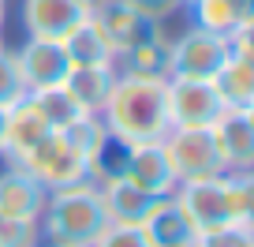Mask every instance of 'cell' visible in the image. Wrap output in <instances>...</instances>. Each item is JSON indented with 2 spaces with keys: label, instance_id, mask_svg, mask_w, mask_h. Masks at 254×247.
Masks as SVG:
<instances>
[{
  "label": "cell",
  "instance_id": "obj_24",
  "mask_svg": "<svg viewBox=\"0 0 254 247\" xmlns=\"http://www.w3.org/2000/svg\"><path fill=\"white\" fill-rule=\"evenodd\" d=\"M30 101L38 105V112L41 116L49 120V128H64V124H67V120L75 116V112H79V105L71 101V94H67V90L64 86H45V90H34L30 94Z\"/></svg>",
  "mask_w": 254,
  "mask_h": 247
},
{
  "label": "cell",
  "instance_id": "obj_27",
  "mask_svg": "<svg viewBox=\"0 0 254 247\" xmlns=\"http://www.w3.org/2000/svg\"><path fill=\"white\" fill-rule=\"evenodd\" d=\"M194 247H254V225H228V229L198 232Z\"/></svg>",
  "mask_w": 254,
  "mask_h": 247
},
{
  "label": "cell",
  "instance_id": "obj_23",
  "mask_svg": "<svg viewBox=\"0 0 254 247\" xmlns=\"http://www.w3.org/2000/svg\"><path fill=\"white\" fill-rule=\"evenodd\" d=\"M56 135H60L64 143H71L79 154H90L97 146V139L105 135V120L97 116V112H75L64 128H56Z\"/></svg>",
  "mask_w": 254,
  "mask_h": 247
},
{
  "label": "cell",
  "instance_id": "obj_22",
  "mask_svg": "<svg viewBox=\"0 0 254 247\" xmlns=\"http://www.w3.org/2000/svg\"><path fill=\"white\" fill-rule=\"evenodd\" d=\"M127 161H131V143L112 135V131L105 128V135L97 139V146L86 154V176L97 187H101V183H112V180H124Z\"/></svg>",
  "mask_w": 254,
  "mask_h": 247
},
{
  "label": "cell",
  "instance_id": "obj_30",
  "mask_svg": "<svg viewBox=\"0 0 254 247\" xmlns=\"http://www.w3.org/2000/svg\"><path fill=\"white\" fill-rule=\"evenodd\" d=\"M49 247H90V244H49Z\"/></svg>",
  "mask_w": 254,
  "mask_h": 247
},
{
  "label": "cell",
  "instance_id": "obj_31",
  "mask_svg": "<svg viewBox=\"0 0 254 247\" xmlns=\"http://www.w3.org/2000/svg\"><path fill=\"white\" fill-rule=\"evenodd\" d=\"M0 23H4V0H0Z\"/></svg>",
  "mask_w": 254,
  "mask_h": 247
},
{
  "label": "cell",
  "instance_id": "obj_34",
  "mask_svg": "<svg viewBox=\"0 0 254 247\" xmlns=\"http://www.w3.org/2000/svg\"><path fill=\"white\" fill-rule=\"evenodd\" d=\"M0 49H4V41H0Z\"/></svg>",
  "mask_w": 254,
  "mask_h": 247
},
{
  "label": "cell",
  "instance_id": "obj_11",
  "mask_svg": "<svg viewBox=\"0 0 254 247\" xmlns=\"http://www.w3.org/2000/svg\"><path fill=\"white\" fill-rule=\"evenodd\" d=\"M90 8L94 0H23V30L26 38H64Z\"/></svg>",
  "mask_w": 254,
  "mask_h": 247
},
{
  "label": "cell",
  "instance_id": "obj_6",
  "mask_svg": "<svg viewBox=\"0 0 254 247\" xmlns=\"http://www.w3.org/2000/svg\"><path fill=\"white\" fill-rule=\"evenodd\" d=\"M23 168L45 187V191H56V187H71V183H79V180H90L86 176V154H79L71 143H64L56 131L45 135L30 154H26Z\"/></svg>",
  "mask_w": 254,
  "mask_h": 247
},
{
  "label": "cell",
  "instance_id": "obj_9",
  "mask_svg": "<svg viewBox=\"0 0 254 247\" xmlns=\"http://www.w3.org/2000/svg\"><path fill=\"white\" fill-rule=\"evenodd\" d=\"M209 131L228 172H254V109H221Z\"/></svg>",
  "mask_w": 254,
  "mask_h": 247
},
{
  "label": "cell",
  "instance_id": "obj_2",
  "mask_svg": "<svg viewBox=\"0 0 254 247\" xmlns=\"http://www.w3.org/2000/svg\"><path fill=\"white\" fill-rule=\"evenodd\" d=\"M101 120L112 135L127 143H153L168 131V109H165V82L138 79V75H116L112 94L101 109Z\"/></svg>",
  "mask_w": 254,
  "mask_h": 247
},
{
  "label": "cell",
  "instance_id": "obj_14",
  "mask_svg": "<svg viewBox=\"0 0 254 247\" xmlns=\"http://www.w3.org/2000/svg\"><path fill=\"white\" fill-rule=\"evenodd\" d=\"M142 232L150 247H194V240H198V232H194L190 217L183 214V206L176 202V195H161L153 202L142 221Z\"/></svg>",
  "mask_w": 254,
  "mask_h": 247
},
{
  "label": "cell",
  "instance_id": "obj_21",
  "mask_svg": "<svg viewBox=\"0 0 254 247\" xmlns=\"http://www.w3.org/2000/svg\"><path fill=\"white\" fill-rule=\"evenodd\" d=\"M64 53L71 60V68H82V64H116V49L109 45V38L101 34V26L94 19H82L75 23L71 30L64 34Z\"/></svg>",
  "mask_w": 254,
  "mask_h": 247
},
{
  "label": "cell",
  "instance_id": "obj_26",
  "mask_svg": "<svg viewBox=\"0 0 254 247\" xmlns=\"http://www.w3.org/2000/svg\"><path fill=\"white\" fill-rule=\"evenodd\" d=\"M38 217H8L0 214V247H41Z\"/></svg>",
  "mask_w": 254,
  "mask_h": 247
},
{
  "label": "cell",
  "instance_id": "obj_12",
  "mask_svg": "<svg viewBox=\"0 0 254 247\" xmlns=\"http://www.w3.org/2000/svg\"><path fill=\"white\" fill-rule=\"evenodd\" d=\"M90 19L101 26V34L109 38V45L116 49V56L127 53L135 41L150 38V34L157 30L150 19H142L135 8H131V0H94Z\"/></svg>",
  "mask_w": 254,
  "mask_h": 247
},
{
  "label": "cell",
  "instance_id": "obj_33",
  "mask_svg": "<svg viewBox=\"0 0 254 247\" xmlns=\"http://www.w3.org/2000/svg\"><path fill=\"white\" fill-rule=\"evenodd\" d=\"M0 124H4V109H0Z\"/></svg>",
  "mask_w": 254,
  "mask_h": 247
},
{
  "label": "cell",
  "instance_id": "obj_29",
  "mask_svg": "<svg viewBox=\"0 0 254 247\" xmlns=\"http://www.w3.org/2000/svg\"><path fill=\"white\" fill-rule=\"evenodd\" d=\"M131 8H135L142 19H150L153 26H165L168 19L183 15L187 4H183V0H131Z\"/></svg>",
  "mask_w": 254,
  "mask_h": 247
},
{
  "label": "cell",
  "instance_id": "obj_15",
  "mask_svg": "<svg viewBox=\"0 0 254 247\" xmlns=\"http://www.w3.org/2000/svg\"><path fill=\"white\" fill-rule=\"evenodd\" d=\"M116 72L165 82L168 75H172V38H168L165 30H153L150 38L135 41L127 53L116 56Z\"/></svg>",
  "mask_w": 254,
  "mask_h": 247
},
{
  "label": "cell",
  "instance_id": "obj_8",
  "mask_svg": "<svg viewBox=\"0 0 254 247\" xmlns=\"http://www.w3.org/2000/svg\"><path fill=\"white\" fill-rule=\"evenodd\" d=\"M45 135H53L49 120L38 112V105L30 97L15 101L11 109H4V124H0V158L8 165H23V158L41 143Z\"/></svg>",
  "mask_w": 254,
  "mask_h": 247
},
{
  "label": "cell",
  "instance_id": "obj_25",
  "mask_svg": "<svg viewBox=\"0 0 254 247\" xmlns=\"http://www.w3.org/2000/svg\"><path fill=\"white\" fill-rule=\"evenodd\" d=\"M23 97H30V90H26V79L19 72L15 49H0V109H11Z\"/></svg>",
  "mask_w": 254,
  "mask_h": 247
},
{
  "label": "cell",
  "instance_id": "obj_18",
  "mask_svg": "<svg viewBox=\"0 0 254 247\" xmlns=\"http://www.w3.org/2000/svg\"><path fill=\"white\" fill-rule=\"evenodd\" d=\"M45 195L49 191L23 165H8L0 172V214H8V217H41Z\"/></svg>",
  "mask_w": 254,
  "mask_h": 247
},
{
  "label": "cell",
  "instance_id": "obj_20",
  "mask_svg": "<svg viewBox=\"0 0 254 247\" xmlns=\"http://www.w3.org/2000/svg\"><path fill=\"white\" fill-rule=\"evenodd\" d=\"M209 82H213L224 109H254V60L251 56H228Z\"/></svg>",
  "mask_w": 254,
  "mask_h": 247
},
{
  "label": "cell",
  "instance_id": "obj_3",
  "mask_svg": "<svg viewBox=\"0 0 254 247\" xmlns=\"http://www.w3.org/2000/svg\"><path fill=\"white\" fill-rule=\"evenodd\" d=\"M38 225L41 240H49V244H94L109 225L101 187L94 180H79L71 187L49 191Z\"/></svg>",
  "mask_w": 254,
  "mask_h": 247
},
{
  "label": "cell",
  "instance_id": "obj_1",
  "mask_svg": "<svg viewBox=\"0 0 254 247\" xmlns=\"http://www.w3.org/2000/svg\"><path fill=\"white\" fill-rule=\"evenodd\" d=\"M172 195L190 217L194 232L254 225V172H221L209 180H190L180 183Z\"/></svg>",
  "mask_w": 254,
  "mask_h": 247
},
{
  "label": "cell",
  "instance_id": "obj_4",
  "mask_svg": "<svg viewBox=\"0 0 254 247\" xmlns=\"http://www.w3.org/2000/svg\"><path fill=\"white\" fill-rule=\"evenodd\" d=\"M161 143L168 150V161H172V172L180 183L209 180V176L228 172L209 128H168Z\"/></svg>",
  "mask_w": 254,
  "mask_h": 247
},
{
  "label": "cell",
  "instance_id": "obj_19",
  "mask_svg": "<svg viewBox=\"0 0 254 247\" xmlns=\"http://www.w3.org/2000/svg\"><path fill=\"white\" fill-rule=\"evenodd\" d=\"M161 195H150L142 191L138 183L124 180H112V183H101V202H105V217L109 225H142L150 206L157 202Z\"/></svg>",
  "mask_w": 254,
  "mask_h": 247
},
{
  "label": "cell",
  "instance_id": "obj_10",
  "mask_svg": "<svg viewBox=\"0 0 254 247\" xmlns=\"http://www.w3.org/2000/svg\"><path fill=\"white\" fill-rule=\"evenodd\" d=\"M15 60H19V72H23L30 94L45 90V86H60L67 68H71L60 38H26L15 49Z\"/></svg>",
  "mask_w": 254,
  "mask_h": 247
},
{
  "label": "cell",
  "instance_id": "obj_13",
  "mask_svg": "<svg viewBox=\"0 0 254 247\" xmlns=\"http://www.w3.org/2000/svg\"><path fill=\"white\" fill-rule=\"evenodd\" d=\"M127 180L138 183L142 191L150 195H172L180 187L172 172V161H168V150L161 139L153 143H131V161H127Z\"/></svg>",
  "mask_w": 254,
  "mask_h": 247
},
{
  "label": "cell",
  "instance_id": "obj_28",
  "mask_svg": "<svg viewBox=\"0 0 254 247\" xmlns=\"http://www.w3.org/2000/svg\"><path fill=\"white\" fill-rule=\"evenodd\" d=\"M90 247H150L142 225H105V232Z\"/></svg>",
  "mask_w": 254,
  "mask_h": 247
},
{
  "label": "cell",
  "instance_id": "obj_7",
  "mask_svg": "<svg viewBox=\"0 0 254 247\" xmlns=\"http://www.w3.org/2000/svg\"><path fill=\"white\" fill-rule=\"evenodd\" d=\"M228 56H232L228 38L209 34V30H202V26H194V23H187V30L172 34V75L213 79Z\"/></svg>",
  "mask_w": 254,
  "mask_h": 247
},
{
  "label": "cell",
  "instance_id": "obj_16",
  "mask_svg": "<svg viewBox=\"0 0 254 247\" xmlns=\"http://www.w3.org/2000/svg\"><path fill=\"white\" fill-rule=\"evenodd\" d=\"M116 75H120L116 64H82V68H67L60 86L71 94V101L79 105V112H97V116H101Z\"/></svg>",
  "mask_w": 254,
  "mask_h": 247
},
{
  "label": "cell",
  "instance_id": "obj_5",
  "mask_svg": "<svg viewBox=\"0 0 254 247\" xmlns=\"http://www.w3.org/2000/svg\"><path fill=\"white\" fill-rule=\"evenodd\" d=\"M165 109H168V128H209L221 116L224 105L209 79L168 75L165 79Z\"/></svg>",
  "mask_w": 254,
  "mask_h": 247
},
{
  "label": "cell",
  "instance_id": "obj_32",
  "mask_svg": "<svg viewBox=\"0 0 254 247\" xmlns=\"http://www.w3.org/2000/svg\"><path fill=\"white\" fill-rule=\"evenodd\" d=\"M183 4H187V8H190V4H194V0H183Z\"/></svg>",
  "mask_w": 254,
  "mask_h": 247
},
{
  "label": "cell",
  "instance_id": "obj_17",
  "mask_svg": "<svg viewBox=\"0 0 254 247\" xmlns=\"http://www.w3.org/2000/svg\"><path fill=\"white\" fill-rule=\"evenodd\" d=\"M187 11L194 26L221 34V38H232V34L254 26V0H194Z\"/></svg>",
  "mask_w": 254,
  "mask_h": 247
}]
</instances>
